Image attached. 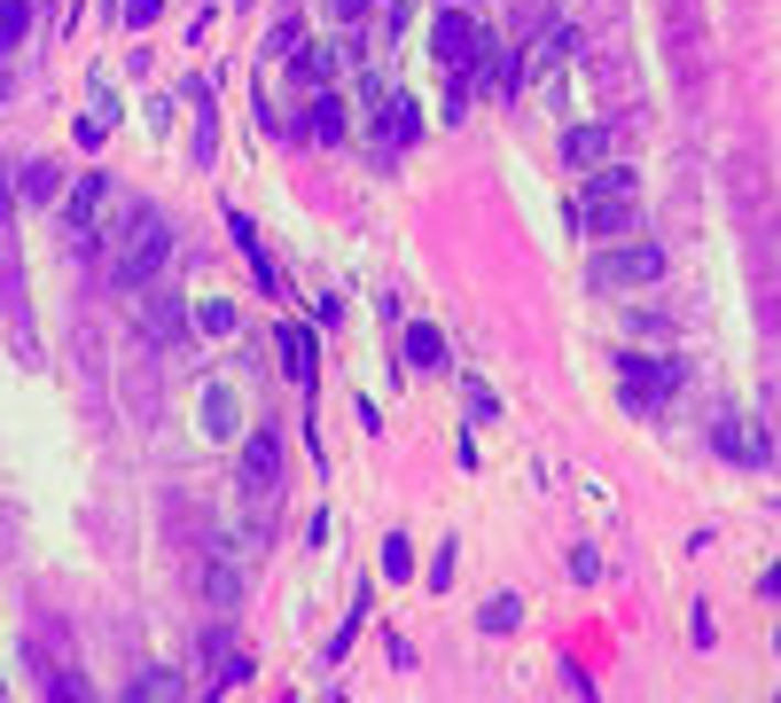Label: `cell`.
<instances>
[{
	"label": "cell",
	"mask_w": 781,
	"mask_h": 703,
	"mask_svg": "<svg viewBox=\"0 0 781 703\" xmlns=\"http://www.w3.org/2000/svg\"><path fill=\"white\" fill-rule=\"evenodd\" d=\"M164 258H172V227L156 212H133L126 235H118V250H110V282L118 290H149L164 274Z\"/></svg>",
	"instance_id": "1"
},
{
	"label": "cell",
	"mask_w": 781,
	"mask_h": 703,
	"mask_svg": "<svg viewBox=\"0 0 781 703\" xmlns=\"http://www.w3.org/2000/svg\"><path fill=\"white\" fill-rule=\"evenodd\" d=\"M578 212H586L594 235H626L633 212H641V181H633V172H594L586 196H578Z\"/></svg>",
	"instance_id": "2"
},
{
	"label": "cell",
	"mask_w": 781,
	"mask_h": 703,
	"mask_svg": "<svg viewBox=\"0 0 781 703\" xmlns=\"http://www.w3.org/2000/svg\"><path fill=\"white\" fill-rule=\"evenodd\" d=\"M672 391H680V368H672V360H657V352H618V399H626L633 414L664 407Z\"/></svg>",
	"instance_id": "3"
},
{
	"label": "cell",
	"mask_w": 781,
	"mask_h": 703,
	"mask_svg": "<svg viewBox=\"0 0 781 703\" xmlns=\"http://www.w3.org/2000/svg\"><path fill=\"white\" fill-rule=\"evenodd\" d=\"M594 282H601V290H649V282H664V250H657V242L601 250V258H594Z\"/></svg>",
	"instance_id": "4"
},
{
	"label": "cell",
	"mask_w": 781,
	"mask_h": 703,
	"mask_svg": "<svg viewBox=\"0 0 781 703\" xmlns=\"http://www.w3.org/2000/svg\"><path fill=\"white\" fill-rule=\"evenodd\" d=\"M430 47H438V63H454V71H469V63H485V55H492L485 24H477L469 9H446L438 24H430Z\"/></svg>",
	"instance_id": "5"
},
{
	"label": "cell",
	"mask_w": 781,
	"mask_h": 703,
	"mask_svg": "<svg viewBox=\"0 0 781 703\" xmlns=\"http://www.w3.org/2000/svg\"><path fill=\"white\" fill-rule=\"evenodd\" d=\"M274 485H282V437H274V430H250V437H242V500L267 508Z\"/></svg>",
	"instance_id": "6"
},
{
	"label": "cell",
	"mask_w": 781,
	"mask_h": 703,
	"mask_svg": "<svg viewBox=\"0 0 781 703\" xmlns=\"http://www.w3.org/2000/svg\"><path fill=\"white\" fill-rule=\"evenodd\" d=\"M414 133H422L414 102H406V95H383V102H376V141H383V149H406Z\"/></svg>",
	"instance_id": "7"
},
{
	"label": "cell",
	"mask_w": 781,
	"mask_h": 703,
	"mask_svg": "<svg viewBox=\"0 0 781 703\" xmlns=\"http://www.w3.org/2000/svg\"><path fill=\"white\" fill-rule=\"evenodd\" d=\"M274 344H282V368H290L297 383H313V328H305V321H282Z\"/></svg>",
	"instance_id": "8"
},
{
	"label": "cell",
	"mask_w": 781,
	"mask_h": 703,
	"mask_svg": "<svg viewBox=\"0 0 781 703\" xmlns=\"http://www.w3.org/2000/svg\"><path fill=\"white\" fill-rule=\"evenodd\" d=\"M406 368H422V376H430V368H446V336L430 328V321L406 328Z\"/></svg>",
	"instance_id": "9"
},
{
	"label": "cell",
	"mask_w": 781,
	"mask_h": 703,
	"mask_svg": "<svg viewBox=\"0 0 781 703\" xmlns=\"http://www.w3.org/2000/svg\"><path fill=\"white\" fill-rule=\"evenodd\" d=\"M305 133H313V141H328V149H336V141H344V133H352V118H344V102H336V95H313V118H305Z\"/></svg>",
	"instance_id": "10"
},
{
	"label": "cell",
	"mask_w": 781,
	"mask_h": 703,
	"mask_svg": "<svg viewBox=\"0 0 781 703\" xmlns=\"http://www.w3.org/2000/svg\"><path fill=\"white\" fill-rule=\"evenodd\" d=\"M17 196H24V204H55V196H63V172H55V164H24V172H17Z\"/></svg>",
	"instance_id": "11"
},
{
	"label": "cell",
	"mask_w": 781,
	"mask_h": 703,
	"mask_svg": "<svg viewBox=\"0 0 781 703\" xmlns=\"http://www.w3.org/2000/svg\"><path fill=\"white\" fill-rule=\"evenodd\" d=\"M24 32H32V9H24V0H0V55H17Z\"/></svg>",
	"instance_id": "12"
},
{
	"label": "cell",
	"mask_w": 781,
	"mask_h": 703,
	"mask_svg": "<svg viewBox=\"0 0 781 703\" xmlns=\"http://www.w3.org/2000/svg\"><path fill=\"white\" fill-rule=\"evenodd\" d=\"M95 212H102V172H86V181L70 188V227H86Z\"/></svg>",
	"instance_id": "13"
},
{
	"label": "cell",
	"mask_w": 781,
	"mask_h": 703,
	"mask_svg": "<svg viewBox=\"0 0 781 703\" xmlns=\"http://www.w3.org/2000/svg\"><path fill=\"white\" fill-rule=\"evenodd\" d=\"M594 156H610V133H601V126H578V133H571V164H594Z\"/></svg>",
	"instance_id": "14"
},
{
	"label": "cell",
	"mask_w": 781,
	"mask_h": 703,
	"mask_svg": "<svg viewBox=\"0 0 781 703\" xmlns=\"http://www.w3.org/2000/svg\"><path fill=\"white\" fill-rule=\"evenodd\" d=\"M383 578H414V540H383Z\"/></svg>",
	"instance_id": "15"
},
{
	"label": "cell",
	"mask_w": 781,
	"mask_h": 703,
	"mask_svg": "<svg viewBox=\"0 0 781 703\" xmlns=\"http://www.w3.org/2000/svg\"><path fill=\"white\" fill-rule=\"evenodd\" d=\"M516 609H524V602H516V594L485 602V634H516Z\"/></svg>",
	"instance_id": "16"
},
{
	"label": "cell",
	"mask_w": 781,
	"mask_h": 703,
	"mask_svg": "<svg viewBox=\"0 0 781 703\" xmlns=\"http://www.w3.org/2000/svg\"><path fill=\"white\" fill-rule=\"evenodd\" d=\"M196 321H204V328H211V336H235V305H204V313H196Z\"/></svg>",
	"instance_id": "17"
},
{
	"label": "cell",
	"mask_w": 781,
	"mask_h": 703,
	"mask_svg": "<svg viewBox=\"0 0 781 703\" xmlns=\"http://www.w3.org/2000/svg\"><path fill=\"white\" fill-rule=\"evenodd\" d=\"M126 24H156V0H126Z\"/></svg>",
	"instance_id": "18"
},
{
	"label": "cell",
	"mask_w": 781,
	"mask_h": 703,
	"mask_svg": "<svg viewBox=\"0 0 781 703\" xmlns=\"http://www.w3.org/2000/svg\"><path fill=\"white\" fill-rule=\"evenodd\" d=\"M9 212H17V188H9V181H0V227H9Z\"/></svg>",
	"instance_id": "19"
}]
</instances>
